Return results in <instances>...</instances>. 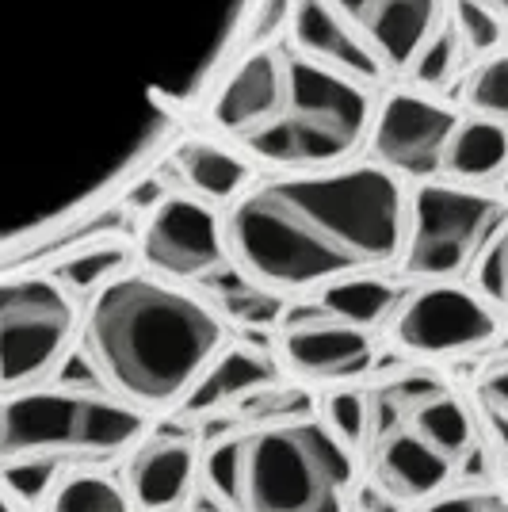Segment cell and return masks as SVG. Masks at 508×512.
<instances>
[{
  "label": "cell",
  "instance_id": "cell-1",
  "mask_svg": "<svg viewBox=\"0 0 508 512\" xmlns=\"http://www.w3.org/2000/svg\"><path fill=\"white\" fill-rule=\"evenodd\" d=\"M402 180L382 165H333L291 172L237 195L226 253L272 291H306L402 256Z\"/></svg>",
  "mask_w": 508,
  "mask_h": 512
},
{
  "label": "cell",
  "instance_id": "cell-2",
  "mask_svg": "<svg viewBox=\"0 0 508 512\" xmlns=\"http://www.w3.org/2000/svg\"><path fill=\"white\" fill-rule=\"evenodd\" d=\"M85 341L92 363L123 398L169 406L214 360L222 325L195 295L123 272L92 295Z\"/></svg>",
  "mask_w": 508,
  "mask_h": 512
},
{
  "label": "cell",
  "instance_id": "cell-3",
  "mask_svg": "<svg viewBox=\"0 0 508 512\" xmlns=\"http://www.w3.org/2000/svg\"><path fill=\"white\" fill-rule=\"evenodd\" d=\"M447 0H295L291 46L367 88L409 77L444 27Z\"/></svg>",
  "mask_w": 508,
  "mask_h": 512
},
{
  "label": "cell",
  "instance_id": "cell-4",
  "mask_svg": "<svg viewBox=\"0 0 508 512\" xmlns=\"http://www.w3.org/2000/svg\"><path fill=\"white\" fill-rule=\"evenodd\" d=\"M371 115V88L287 46V85L276 115L237 146L276 169H333L367 142Z\"/></svg>",
  "mask_w": 508,
  "mask_h": 512
},
{
  "label": "cell",
  "instance_id": "cell-5",
  "mask_svg": "<svg viewBox=\"0 0 508 512\" xmlns=\"http://www.w3.org/2000/svg\"><path fill=\"white\" fill-rule=\"evenodd\" d=\"M241 512H344L352 459L333 428L283 421L233 440Z\"/></svg>",
  "mask_w": 508,
  "mask_h": 512
},
{
  "label": "cell",
  "instance_id": "cell-6",
  "mask_svg": "<svg viewBox=\"0 0 508 512\" xmlns=\"http://www.w3.org/2000/svg\"><path fill=\"white\" fill-rule=\"evenodd\" d=\"M142 417L127 402L88 390L23 386L0 398V463L20 455H111L138 440Z\"/></svg>",
  "mask_w": 508,
  "mask_h": 512
},
{
  "label": "cell",
  "instance_id": "cell-7",
  "mask_svg": "<svg viewBox=\"0 0 508 512\" xmlns=\"http://www.w3.org/2000/svg\"><path fill=\"white\" fill-rule=\"evenodd\" d=\"M77 306L54 276L0 279V390L39 386L65 360Z\"/></svg>",
  "mask_w": 508,
  "mask_h": 512
},
{
  "label": "cell",
  "instance_id": "cell-8",
  "mask_svg": "<svg viewBox=\"0 0 508 512\" xmlns=\"http://www.w3.org/2000/svg\"><path fill=\"white\" fill-rule=\"evenodd\" d=\"M497 199L466 184H424L409 199L402 241L405 276L447 279L463 272L497 222Z\"/></svg>",
  "mask_w": 508,
  "mask_h": 512
},
{
  "label": "cell",
  "instance_id": "cell-9",
  "mask_svg": "<svg viewBox=\"0 0 508 512\" xmlns=\"http://www.w3.org/2000/svg\"><path fill=\"white\" fill-rule=\"evenodd\" d=\"M455 123L459 115L432 92L398 88L382 104H375L367 146L375 153V165L390 169L394 176L428 180L444 165V146Z\"/></svg>",
  "mask_w": 508,
  "mask_h": 512
},
{
  "label": "cell",
  "instance_id": "cell-10",
  "mask_svg": "<svg viewBox=\"0 0 508 512\" xmlns=\"http://www.w3.org/2000/svg\"><path fill=\"white\" fill-rule=\"evenodd\" d=\"M142 256L161 276L203 283L230 260L226 226L203 199L165 195L149 214L146 234H142Z\"/></svg>",
  "mask_w": 508,
  "mask_h": 512
},
{
  "label": "cell",
  "instance_id": "cell-11",
  "mask_svg": "<svg viewBox=\"0 0 508 512\" xmlns=\"http://www.w3.org/2000/svg\"><path fill=\"white\" fill-rule=\"evenodd\" d=\"M497 318L478 295L451 283H432L402 306L394 341L417 356H459L493 341Z\"/></svg>",
  "mask_w": 508,
  "mask_h": 512
},
{
  "label": "cell",
  "instance_id": "cell-12",
  "mask_svg": "<svg viewBox=\"0 0 508 512\" xmlns=\"http://www.w3.org/2000/svg\"><path fill=\"white\" fill-rule=\"evenodd\" d=\"M287 367L302 379H352L363 375L371 363L367 333L333 318L325 306L295 310L283 333Z\"/></svg>",
  "mask_w": 508,
  "mask_h": 512
},
{
  "label": "cell",
  "instance_id": "cell-13",
  "mask_svg": "<svg viewBox=\"0 0 508 512\" xmlns=\"http://www.w3.org/2000/svg\"><path fill=\"white\" fill-rule=\"evenodd\" d=\"M287 85V46H260L245 50L241 62L218 88L211 104V123L233 142H245L276 115Z\"/></svg>",
  "mask_w": 508,
  "mask_h": 512
},
{
  "label": "cell",
  "instance_id": "cell-14",
  "mask_svg": "<svg viewBox=\"0 0 508 512\" xmlns=\"http://www.w3.org/2000/svg\"><path fill=\"white\" fill-rule=\"evenodd\" d=\"M195 470V451L184 440H153L134 451L127 467L130 493L146 512H169L184 501Z\"/></svg>",
  "mask_w": 508,
  "mask_h": 512
},
{
  "label": "cell",
  "instance_id": "cell-15",
  "mask_svg": "<svg viewBox=\"0 0 508 512\" xmlns=\"http://www.w3.org/2000/svg\"><path fill=\"white\" fill-rule=\"evenodd\" d=\"M451 459L444 451H436L428 440H421L417 432H402L394 436L390 444H382L379 459H375V474H379V486L390 490L394 497H428L440 486H447L451 478Z\"/></svg>",
  "mask_w": 508,
  "mask_h": 512
},
{
  "label": "cell",
  "instance_id": "cell-16",
  "mask_svg": "<svg viewBox=\"0 0 508 512\" xmlns=\"http://www.w3.org/2000/svg\"><path fill=\"white\" fill-rule=\"evenodd\" d=\"M440 169L459 184H489L501 180L508 169V123L470 115L459 119L444 146Z\"/></svg>",
  "mask_w": 508,
  "mask_h": 512
},
{
  "label": "cell",
  "instance_id": "cell-17",
  "mask_svg": "<svg viewBox=\"0 0 508 512\" xmlns=\"http://www.w3.org/2000/svg\"><path fill=\"white\" fill-rule=\"evenodd\" d=\"M176 169L184 176L195 195L211 199V203H226L249 188L253 180V165L245 153L218 146L211 138H191L176 150Z\"/></svg>",
  "mask_w": 508,
  "mask_h": 512
},
{
  "label": "cell",
  "instance_id": "cell-18",
  "mask_svg": "<svg viewBox=\"0 0 508 512\" xmlns=\"http://www.w3.org/2000/svg\"><path fill=\"white\" fill-rule=\"evenodd\" d=\"M272 379H276V367L264 360L260 352H253V348H230V352H222L218 360L203 367V375L191 383L184 398H188V409L207 413V409L230 406L237 398L253 394V390L272 383Z\"/></svg>",
  "mask_w": 508,
  "mask_h": 512
},
{
  "label": "cell",
  "instance_id": "cell-19",
  "mask_svg": "<svg viewBox=\"0 0 508 512\" xmlns=\"http://www.w3.org/2000/svg\"><path fill=\"white\" fill-rule=\"evenodd\" d=\"M127 264H130V249L123 241L88 237L81 249H73L62 264L50 268V276L58 279L69 295H96L111 279L123 276Z\"/></svg>",
  "mask_w": 508,
  "mask_h": 512
},
{
  "label": "cell",
  "instance_id": "cell-20",
  "mask_svg": "<svg viewBox=\"0 0 508 512\" xmlns=\"http://www.w3.org/2000/svg\"><path fill=\"white\" fill-rule=\"evenodd\" d=\"M203 283L211 287V295L218 299V306H222L233 321H245V325H268V321H276L279 314H283V299H279V291H272V287H264V283L249 279L237 264L230 268V260H226L218 272H211Z\"/></svg>",
  "mask_w": 508,
  "mask_h": 512
},
{
  "label": "cell",
  "instance_id": "cell-21",
  "mask_svg": "<svg viewBox=\"0 0 508 512\" xmlns=\"http://www.w3.org/2000/svg\"><path fill=\"white\" fill-rule=\"evenodd\" d=\"M321 306L333 314V318L348 321L356 329H367V325H379L390 306H394V287L382 283L375 276H344L337 283H329V291L321 295Z\"/></svg>",
  "mask_w": 508,
  "mask_h": 512
},
{
  "label": "cell",
  "instance_id": "cell-22",
  "mask_svg": "<svg viewBox=\"0 0 508 512\" xmlns=\"http://www.w3.org/2000/svg\"><path fill=\"white\" fill-rule=\"evenodd\" d=\"M413 428H417L421 440H428L436 451H444L451 463L459 455H466L470 440H474L470 413L451 394H428L424 402H417L413 406Z\"/></svg>",
  "mask_w": 508,
  "mask_h": 512
},
{
  "label": "cell",
  "instance_id": "cell-23",
  "mask_svg": "<svg viewBox=\"0 0 508 512\" xmlns=\"http://www.w3.org/2000/svg\"><path fill=\"white\" fill-rule=\"evenodd\" d=\"M447 20L455 27L466 58H486L508 43V20H501L493 8L478 4V0H451Z\"/></svg>",
  "mask_w": 508,
  "mask_h": 512
},
{
  "label": "cell",
  "instance_id": "cell-24",
  "mask_svg": "<svg viewBox=\"0 0 508 512\" xmlns=\"http://www.w3.org/2000/svg\"><path fill=\"white\" fill-rule=\"evenodd\" d=\"M463 104L470 115L482 119H497L508 123V50H493L482 58V65H474V73L463 85Z\"/></svg>",
  "mask_w": 508,
  "mask_h": 512
},
{
  "label": "cell",
  "instance_id": "cell-25",
  "mask_svg": "<svg viewBox=\"0 0 508 512\" xmlns=\"http://www.w3.org/2000/svg\"><path fill=\"white\" fill-rule=\"evenodd\" d=\"M50 512H130V505L104 474H69L50 493Z\"/></svg>",
  "mask_w": 508,
  "mask_h": 512
},
{
  "label": "cell",
  "instance_id": "cell-26",
  "mask_svg": "<svg viewBox=\"0 0 508 512\" xmlns=\"http://www.w3.org/2000/svg\"><path fill=\"white\" fill-rule=\"evenodd\" d=\"M0 486L4 493L20 505L35 509L58 486V459L54 455H20V459H4L0 463Z\"/></svg>",
  "mask_w": 508,
  "mask_h": 512
},
{
  "label": "cell",
  "instance_id": "cell-27",
  "mask_svg": "<svg viewBox=\"0 0 508 512\" xmlns=\"http://www.w3.org/2000/svg\"><path fill=\"white\" fill-rule=\"evenodd\" d=\"M463 43H459V35H455V27L451 20H444V27L428 39L421 54H417V62L409 69V77H413V85L424 88V92H432V88H447L455 81V73L463 69Z\"/></svg>",
  "mask_w": 508,
  "mask_h": 512
},
{
  "label": "cell",
  "instance_id": "cell-28",
  "mask_svg": "<svg viewBox=\"0 0 508 512\" xmlns=\"http://www.w3.org/2000/svg\"><path fill=\"white\" fill-rule=\"evenodd\" d=\"M291 20H295V0H260L253 12V27L245 35V50L276 46L279 39H287Z\"/></svg>",
  "mask_w": 508,
  "mask_h": 512
},
{
  "label": "cell",
  "instance_id": "cell-29",
  "mask_svg": "<svg viewBox=\"0 0 508 512\" xmlns=\"http://www.w3.org/2000/svg\"><path fill=\"white\" fill-rule=\"evenodd\" d=\"M325 413H329V428L337 432L344 444H360L367 436V398L363 394H352V390H340L325 402Z\"/></svg>",
  "mask_w": 508,
  "mask_h": 512
},
{
  "label": "cell",
  "instance_id": "cell-30",
  "mask_svg": "<svg viewBox=\"0 0 508 512\" xmlns=\"http://www.w3.org/2000/svg\"><path fill=\"white\" fill-rule=\"evenodd\" d=\"M478 287H482L486 299L508 310V222L501 226V234L493 237V245L478 264Z\"/></svg>",
  "mask_w": 508,
  "mask_h": 512
},
{
  "label": "cell",
  "instance_id": "cell-31",
  "mask_svg": "<svg viewBox=\"0 0 508 512\" xmlns=\"http://www.w3.org/2000/svg\"><path fill=\"white\" fill-rule=\"evenodd\" d=\"M421 512H501V505H497L489 493H451V497L432 501V505Z\"/></svg>",
  "mask_w": 508,
  "mask_h": 512
},
{
  "label": "cell",
  "instance_id": "cell-32",
  "mask_svg": "<svg viewBox=\"0 0 508 512\" xmlns=\"http://www.w3.org/2000/svg\"><path fill=\"white\" fill-rule=\"evenodd\" d=\"M482 402H486L489 417L508 421V367L493 371L486 383H482Z\"/></svg>",
  "mask_w": 508,
  "mask_h": 512
},
{
  "label": "cell",
  "instance_id": "cell-33",
  "mask_svg": "<svg viewBox=\"0 0 508 512\" xmlns=\"http://www.w3.org/2000/svg\"><path fill=\"white\" fill-rule=\"evenodd\" d=\"M489 428H493V448H497V459H501V467L508 470V421L489 417Z\"/></svg>",
  "mask_w": 508,
  "mask_h": 512
},
{
  "label": "cell",
  "instance_id": "cell-34",
  "mask_svg": "<svg viewBox=\"0 0 508 512\" xmlns=\"http://www.w3.org/2000/svg\"><path fill=\"white\" fill-rule=\"evenodd\" d=\"M478 4H486V8H493L501 20H508V0H478Z\"/></svg>",
  "mask_w": 508,
  "mask_h": 512
},
{
  "label": "cell",
  "instance_id": "cell-35",
  "mask_svg": "<svg viewBox=\"0 0 508 512\" xmlns=\"http://www.w3.org/2000/svg\"><path fill=\"white\" fill-rule=\"evenodd\" d=\"M0 512H23L20 505H16V501H12L8 493H4V486H0Z\"/></svg>",
  "mask_w": 508,
  "mask_h": 512
},
{
  "label": "cell",
  "instance_id": "cell-36",
  "mask_svg": "<svg viewBox=\"0 0 508 512\" xmlns=\"http://www.w3.org/2000/svg\"><path fill=\"white\" fill-rule=\"evenodd\" d=\"M501 192H505V199H508V169H505V176H501Z\"/></svg>",
  "mask_w": 508,
  "mask_h": 512
},
{
  "label": "cell",
  "instance_id": "cell-37",
  "mask_svg": "<svg viewBox=\"0 0 508 512\" xmlns=\"http://www.w3.org/2000/svg\"><path fill=\"white\" fill-rule=\"evenodd\" d=\"M505 352H508V337H505Z\"/></svg>",
  "mask_w": 508,
  "mask_h": 512
}]
</instances>
